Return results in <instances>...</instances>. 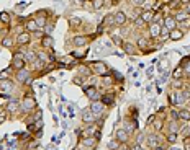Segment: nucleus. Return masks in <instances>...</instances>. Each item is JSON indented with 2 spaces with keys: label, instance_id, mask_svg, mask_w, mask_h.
Masks as SVG:
<instances>
[{
  "label": "nucleus",
  "instance_id": "nucleus-1",
  "mask_svg": "<svg viewBox=\"0 0 190 150\" xmlns=\"http://www.w3.org/2000/svg\"><path fill=\"white\" fill-rule=\"evenodd\" d=\"M92 72H95V75H99V77H105L108 75V67L105 62H92Z\"/></svg>",
  "mask_w": 190,
  "mask_h": 150
},
{
  "label": "nucleus",
  "instance_id": "nucleus-2",
  "mask_svg": "<svg viewBox=\"0 0 190 150\" xmlns=\"http://www.w3.org/2000/svg\"><path fill=\"white\" fill-rule=\"evenodd\" d=\"M25 56H23V52H18L15 57H13V64H11V67L16 69V70H21V69H25Z\"/></svg>",
  "mask_w": 190,
  "mask_h": 150
},
{
  "label": "nucleus",
  "instance_id": "nucleus-3",
  "mask_svg": "<svg viewBox=\"0 0 190 150\" xmlns=\"http://www.w3.org/2000/svg\"><path fill=\"white\" fill-rule=\"evenodd\" d=\"M95 121H97L95 114L90 111V108H85L82 111V123H85V124H95Z\"/></svg>",
  "mask_w": 190,
  "mask_h": 150
},
{
  "label": "nucleus",
  "instance_id": "nucleus-4",
  "mask_svg": "<svg viewBox=\"0 0 190 150\" xmlns=\"http://www.w3.org/2000/svg\"><path fill=\"white\" fill-rule=\"evenodd\" d=\"M84 93L89 96L90 101H99L100 96H99V91H97L95 86H84Z\"/></svg>",
  "mask_w": 190,
  "mask_h": 150
},
{
  "label": "nucleus",
  "instance_id": "nucleus-5",
  "mask_svg": "<svg viewBox=\"0 0 190 150\" xmlns=\"http://www.w3.org/2000/svg\"><path fill=\"white\" fill-rule=\"evenodd\" d=\"M113 15H115V26H122L123 28L126 25V20H128L126 18V13L123 10H118L117 13H113Z\"/></svg>",
  "mask_w": 190,
  "mask_h": 150
},
{
  "label": "nucleus",
  "instance_id": "nucleus-6",
  "mask_svg": "<svg viewBox=\"0 0 190 150\" xmlns=\"http://www.w3.org/2000/svg\"><path fill=\"white\" fill-rule=\"evenodd\" d=\"M115 139H117L120 144H128L130 134H128V132H126L123 127H122V129H117V132H115Z\"/></svg>",
  "mask_w": 190,
  "mask_h": 150
},
{
  "label": "nucleus",
  "instance_id": "nucleus-7",
  "mask_svg": "<svg viewBox=\"0 0 190 150\" xmlns=\"http://www.w3.org/2000/svg\"><path fill=\"white\" fill-rule=\"evenodd\" d=\"M164 26L167 28L169 31H172V30H175V28L179 26V23H177V20L174 18V15H167L164 18Z\"/></svg>",
  "mask_w": 190,
  "mask_h": 150
},
{
  "label": "nucleus",
  "instance_id": "nucleus-8",
  "mask_svg": "<svg viewBox=\"0 0 190 150\" xmlns=\"http://www.w3.org/2000/svg\"><path fill=\"white\" fill-rule=\"evenodd\" d=\"M34 21H36V25H38L39 30L48 25V20H46V13H44V11H39V13L34 15Z\"/></svg>",
  "mask_w": 190,
  "mask_h": 150
},
{
  "label": "nucleus",
  "instance_id": "nucleus-9",
  "mask_svg": "<svg viewBox=\"0 0 190 150\" xmlns=\"http://www.w3.org/2000/svg\"><path fill=\"white\" fill-rule=\"evenodd\" d=\"M34 106H36V103H34V100L31 96H25V100L21 101V108H23V111H30V109H33Z\"/></svg>",
  "mask_w": 190,
  "mask_h": 150
},
{
  "label": "nucleus",
  "instance_id": "nucleus-10",
  "mask_svg": "<svg viewBox=\"0 0 190 150\" xmlns=\"http://www.w3.org/2000/svg\"><path fill=\"white\" fill-rule=\"evenodd\" d=\"M139 16H141V20L144 21V23H148V25H151V23H152V16H154V11H152V10L141 11Z\"/></svg>",
  "mask_w": 190,
  "mask_h": 150
},
{
  "label": "nucleus",
  "instance_id": "nucleus-11",
  "mask_svg": "<svg viewBox=\"0 0 190 150\" xmlns=\"http://www.w3.org/2000/svg\"><path fill=\"white\" fill-rule=\"evenodd\" d=\"M161 25H157V23H151L149 25V34H151V38H159L161 34Z\"/></svg>",
  "mask_w": 190,
  "mask_h": 150
},
{
  "label": "nucleus",
  "instance_id": "nucleus-12",
  "mask_svg": "<svg viewBox=\"0 0 190 150\" xmlns=\"http://www.w3.org/2000/svg\"><path fill=\"white\" fill-rule=\"evenodd\" d=\"M97 140H99V139H95V137H85V139L82 140V147L90 150V148H94L97 145Z\"/></svg>",
  "mask_w": 190,
  "mask_h": 150
},
{
  "label": "nucleus",
  "instance_id": "nucleus-13",
  "mask_svg": "<svg viewBox=\"0 0 190 150\" xmlns=\"http://www.w3.org/2000/svg\"><path fill=\"white\" fill-rule=\"evenodd\" d=\"M183 34H185V31H182V30H179V28H175V30L170 31L169 38H170V41H179V39L183 38Z\"/></svg>",
  "mask_w": 190,
  "mask_h": 150
},
{
  "label": "nucleus",
  "instance_id": "nucleus-14",
  "mask_svg": "<svg viewBox=\"0 0 190 150\" xmlns=\"http://www.w3.org/2000/svg\"><path fill=\"white\" fill-rule=\"evenodd\" d=\"M30 39H31V36H30L28 33H21V34H18V36H16V44L25 46V44L30 43Z\"/></svg>",
  "mask_w": 190,
  "mask_h": 150
},
{
  "label": "nucleus",
  "instance_id": "nucleus-15",
  "mask_svg": "<svg viewBox=\"0 0 190 150\" xmlns=\"http://www.w3.org/2000/svg\"><path fill=\"white\" fill-rule=\"evenodd\" d=\"M13 90V83L11 82H8V80H5V82H2L0 83V93H10V91Z\"/></svg>",
  "mask_w": 190,
  "mask_h": 150
},
{
  "label": "nucleus",
  "instance_id": "nucleus-16",
  "mask_svg": "<svg viewBox=\"0 0 190 150\" xmlns=\"http://www.w3.org/2000/svg\"><path fill=\"white\" fill-rule=\"evenodd\" d=\"M126 132H128V134L131 135L133 134V132H136V121H125V127H123Z\"/></svg>",
  "mask_w": 190,
  "mask_h": 150
},
{
  "label": "nucleus",
  "instance_id": "nucleus-17",
  "mask_svg": "<svg viewBox=\"0 0 190 150\" xmlns=\"http://www.w3.org/2000/svg\"><path fill=\"white\" fill-rule=\"evenodd\" d=\"M28 70H25V69H21V70H16V78L20 80V82H30V77H28Z\"/></svg>",
  "mask_w": 190,
  "mask_h": 150
},
{
  "label": "nucleus",
  "instance_id": "nucleus-18",
  "mask_svg": "<svg viewBox=\"0 0 190 150\" xmlns=\"http://www.w3.org/2000/svg\"><path fill=\"white\" fill-rule=\"evenodd\" d=\"M72 43H74V46H77V48H82V46H85L89 43V39L85 36H74Z\"/></svg>",
  "mask_w": 190,
  "mask_h": 150
},
{
  "label": "nucleus",
  "instance_id": "nucleus-19",
  "mask_svg": "<svg viewBox=\"0 0 190 150\" xmlns=\"http://www.w3.org/2000/svg\"><path fill=\"white\" fill-rule=\"evenodd\" d=\"M183 85H185V82H183V78H174L170 83V88L172 90H182Z\"/></svg>",
  "mask_w": 190,
  "mask_h": 150
},
{
  "label": "nucleus",
  "instance_id": "nucleus-20",
  "mask_svg": "<svg viewBox=\"0 0 190 150\" xmlns=\"http://www.w3.org/2000/svg\"><path fill=\"white\" fill-rule=\"evenodd\" d=\"M100 101H102L105 106H112L113 103H115V95H103V96L100 98Z\"/></svg>",
  "mask_w": 190,
  "mask_h": 150
},
{
  "label": "nucleus",
  "instance_id": "nucleus-21",
  "mask_svg": "<svg viewBox=\"0 0 190 150\" xmlns=\"http://www.w3.org/2000/svg\"><path fill=\"white\" fill-rule=\"evenodd\" d=\"M188 16H190V15L187 13L185 10H179V13H175V15H174V18L177 20V23H182V21H185V20L188 18Z\"/></svg>",
  "mask_w": 190,
  "mask_h": 150
},
{
  "label": "nucleus",
  "instance_id": "nucleus-22",
  "mask_svg": "<svg viewBox=\"0 0 190 150\" xmlns=\"http://www.w3.org/2000/svg\"><path fill=\"white\" fill-rule=\"evenodd\" d=\"M105 28H112L115 26V15H107L105 18H103V23H102Z\"/></svg>",
  "mask_w": 190,
  "mask_h": 150
},
{
  "label": "nucleus",
  "instance_id": "nucleus-23",
  "mask_svg": "<svg viewBox=\"0 0 190 150\" xmlns=\"http://www.w3.org/2000/svg\"><path fill=\"white\" fill-rule=\"evenodd\" d=\"M179 121L190 123V109H182V111H179Z\"/></svg>",
  "mask_w": 190,
  "mask_h": 150
},
{
  "label": "nucleus",
  "instance_id": "nucleus-24",
  "mask_svg": "<svg viewBox=\"0 0 190 150\" xmlns=\"http://www.w3.org/2000/svg\"><path fill=\"white\" fill-rule=\"evenodd\" d=\"M25 28H26V30L30 31V33H34V31H38V30H39L34 20H28V21L25 23Z\"/></svg>",
  "mask_w": 190,
  "mask_h": 150
},
{
  "label": "nucleus",
  "instance_id": "nucleus-25",
  "mask_svg": "<svg viewBox=\"0 0 190 150\" xmlns=\"http://www.w3.org/2000/svg\"><path fill=\"white\" fill-rule=\"evenodd\" d=\"M23 56H25V60H30V62H34V60H38V54L36 52H33V51H25L23 52Z\"/></svg>",
  "mask_w": 190,
  "mask_h": 150
},
{
  "label": "nucleus",
  "instance_id": "nucleus-26",
  "mask_svg": "<svg viewBox=\"0 0 190 150\" xmlns=\"http://www.w3.org/2000/svg\"><path fill=\"white\" fill-rule=\"evenodd\" d=\"M41 46L46 48V49H51L53 48V38L51 36H43L41 38Z\"/></svg>",
  "mask_w": 190,
  "mask_h": 150
},
{
  "label": "nucleus",
  "instance_id": "nucleus-27",
  "mask_svg": "<svg viewBox=\"0 0 190 150\" xmlns=\"http://www.w3.org/2000/svg\"><path fill=\"white\" fill-rule=\"evenodd\" d=\"M148 36H139V38H138V48H139V49H146L148 48Z\"/></svg>",
  "mask_w": 190,
  "mask_h": 150
},
{
  "label": "nucleus",
  "instance_id": "nucleus-28",
  "mask_svg": "<svg viewBox=\"0 0 190 150\" xmlns=\"http://www.w3.org/2000/svg\"><path fill=\"white\" fill-rule=\"evenodd\" d=\"M79 72L82 73L85 78H87V77H90V75H92V69L89 65H79Z\"/></svg>",
  "mask_w": 190,
  "mask_h": 150
},
{
  "label": "nucleus",
  "instance_id": "nucleus-29",
  "mask_svg": "<svg viewBox=\"0 0 190 150\" xmlns=\"http://www.w3.org/2000/svg\"><path fill=\"white\" fill-rule=\"evenodd\" d=\"M177 139H179V134H172V132H169V134L166 135V140H167L170 145H175V144H177Z\"/></svg>",
  "mask_w": 190,
  "mask_h": 150
},
{
  "label": "nucleus",
  "instance_id": "nucleus-30",
  "mask_svg": "<svg viewBox=\"0 0 190 150\" xmlns=\"http://www.w3.org/2000/svg\"><path fill=\"white\" fill-rule=\"evenodd\" d=\"M180 65H182V69H183V73H185V75H190V57L183 59Z\"/></svg>",
  "mask_w": 190,
  "mask_h": 150
},
{
  "label": "nucleus",
  "instance_id": "nucleus-31",
  "mask_svg": "<svg viewBox=\"0 0 190 150\" xmlns=\"http://www.w3.org/2000/svg\"><path fill=\"white\" fill-rule=\"evenodd\" d=\"M123 49H125V52L130 54V56L135 54V44H131V43H123Z\"/></svg>",
  "mask_w": 190,
  "mask_h": 150
},
{
  "label": "nucleus",
  "instance_id": "nucleus-32",
  "mask_svg": "<svg viewBox=\"0 0 190 150\" xmlns=\"http://www.w3.org/2000/svg\"><path fill=\"white\" fill-rule=\"evenodd\" d=\"M108 150H118V148H122V144H120L117 139H113V140H110L108 142Z\"/></svg>",
  "mask_w": 190,
  "mask_h": 150
},
{
  "label": "nucleus",
  "instance_id": "nucleus-33",
  "mask_svg": "<svg viewBox=\"0 0 190 150\" xmlns=\"http://www.w3.org/2000/svg\"><path fill=\"white\" fill-rule=\"evenodd\" d=\"M20 106V103L16 101V100H11L10 103H8V106H7V111L8 113H13V111H16V108Z\"/></svg>",
  "mask_w": 190,
  "mask_h": 150
},
{
  "label": "nucleus",
  "instance_id": "nucleus-34",
  "mask_svg": "<svg viewBox=\"0 0 190 150\" xmlns=\"http://www.w3.org/2000/svg\"><path fill=\"white\" fill-rule=\"evenodd\" d=\"M169 121H179V111L177 109H169Z\"/></svg>",
  "mask_w": 190,
  "mask_h": 150
},
{
  "label": "nucleus",
  "instance_id": "nucleus-35",
  "mask_svg": "<svg viewBox=\"0 0 190 150\" xmlns=\"http://www.w3.org/2000/svg\"><path fill=\"white\" fill-rule=\"evenodd\" d=\"M103 5H105V0H94V2H92V8H94V10H100Z\"/></svg>",
  "mask_w": 190,
  "mask_h": 150
},
{
  "label": "nucleus",
  "instance_id": "nucleus-36",
  "mask_svg": "<svg viewBox=\"0 0 190 150\" xmlns=\"http://www.w3.org/2000/svg\"><path fill=\"white\" fill-rule=\"evenodd\" d=\"M183 75H185V73H183V69H182V65H179L174 70V75H172V77H174V78H182Z\"/></svg>",
  "mask_w": 190,
  "mask_h": 150
},
{
  "label": "nucleus",
  "instance_id": "nucleus-37",
  "mask_svg": "<svg viewBox=\"0 0 190 150\" xmlns=\"http://www.w3.org/2000/svg\"><path fill=\"white\" fill-rule=\"evenodd\" d=\"M69 23H71L72 28H77V26H80V23H82V21H80L77 16H71V18H69Z\"/></svg>",
  "mask_w": 190,
  "mask_h": 150
},
{
  "label": "nucleus",
  "instance_id": "nucleus-38",
  "mask_svg": "<svg viewBox=\"0 0 190 150\" xmlns=\"http://www.w3.org/2000/svg\"><path fill=\"white\" fill-rule=\"evenodd\" d=\"M85 54H87V49H82V51H72V57H85Z\"/></svg>",
  "mask_w": 190,
  "mask_h": 150
},
{
  "label": "nucleus",
  "instance_id": "nucleus-39",
  "mask_svg": "<svg viewBox=\"0 0 190 150\" xmlns=\"http://www.w3.org/2000/svg\"><path fill=\"white\" fill-rule=\"evenodd\" d=\"M2 46H5V48H11V46H13V39H11V38L2 39Z\"/></svg>",
  "mask_w": 190,
  "mask_h": 150
},
{
  "label": "nucleus",
  "instance_id": "nucleus-40",
  "mask_svg": "<svg viewBox=\"0 0 190 150\" xmlns=\"http://www.w3.org/2000/svg\"><path fill=\"white\" fill-rule=\"evenodd\" d=\"M112 41H113L115 44H117V46H123V41L120 39L118 34H112Z\"/></svg>",
  "mask_w": 190,
  "mask_h": 150
},
{
  "label": "nucleus",
  "instance_id": "nucleus-41",
  "mask_svg": "<svg viewBox=\"0 0 190 150\" xmlns=\"http://www.w3.org/2000/svg\"><path fill=\"white\" fill-rule=\"evenodd\" d=\"M135 26L136 28H143V26H144V21L141 20V16H136V18H135Z\"/></svg>",
  "mask_w": 190,
  "mask_h": 150
},
{
  "label": "nucleus",
  "instance_id": "nucleus-42",
  "mask_svg": "<svg viewBox=\"0 0 190 150\" xmlns=\"http://www.w3.org/2000/svg\"><path fill=\"white\" fill-rule=\"evenodd\" d=\"M102 80H103V83H105V85H112V83H113V78L110 77V75H105V77H102Z\"/></svg>",
  "mask_w": 190,
  "mask_h": 150
},
{
  "label": "nucleus",
  "instance_id": "nucleus-43",
  "mask_svg": "<svg viewBox=\"0 0 190 150\" xmlns=\"http://www.w3.org/2000/svg\"><path fill=\"white\" fill-rule=\"evenodd\" d=\"M0 20H2L3 23H10V16H8V13H0Z\"/></svg>",
  "mask_w": 190,
  "mask_h": 150
},
{
  "label": "nucleus",
  "instance_id": "nucleus-44",
  "mask_svg": "<svg viewBox=\"0 0 190 150\" xmlns=\"http://www.w3.org/2000/svg\"><path fill=\"white\" fill-rule=\"evenodd\" d=\"M162 126H164V123H162V121H161V123H156V126H154V131H156V132L162 131V129H164Z\"/></svg>",
  "mask_w": 190,
  "mask_h": 150
},
{
  "label": "nucleus",
  "instance_id": "nucleus-45",
  "mask_svg": "<svg viewBox=\"0 0 190 150\" xmlns=\"http://www.w3.org/2000/svg\"><path fill=\"white\" fill-rule=\"evenodd\" d=\"M131 3H133L135 7H138V5H144L146 0H131Z\"/></svg>",
  "mask_w": 190,
  "mask_h": 150
},
{
  "label": "nucleus",
  "instance_id": "nucleus-46",
  "mask_svg": "<svg viewBox=\"0 0 190 150\" xmlns=\"http://www.w3.org/2000/svg\"><path fill=\"white\" fill-rule=\"evenodd\" d=\"M85 82V77H82V78H80V77H76V78H74V83H77V85H82Z\"/></svg>",
  "mask_w": 190,
  "mask_h": 150
},
{
  "label": "nucleus",
  "instance_id": "nucleus-47",
  "mask_svg": "<svg viewBox=\"0 0 190 150\" xmlns=\"http://www.w3.org/2000/svg\"><path fill=\"white\" fill-rule=\"evenodd\" d=\"M154 121H156V116H151L148 121H146V126H152L154 124Z\"/></svg>",
  "mask_w": 190,
  "mask_h": 150
},
{
  "label": "nucleus",
  "instance_id": "nucleus-48",
  "mask_svg": "<svg viewBox=\"0 0 190 150\" xmlns=\"http://www.w3.org/2000/svg\"><path fill=\"white\" fill-rule=\"evenodd\" d=\"M53 28H54V25H46V26H44V30H46V33H49L51 30H53Z\"/></svg>",
  "mask_w": 190,
  "mask_h": 150
},
{
  "label": "nucleus",
  "instance_id": "nucleus-49",
  "mask_svg": "<svg viewBox=\"0 0 190 150\" xmlns=\"http://www.w3.org/2000/svg\"><path fill=\"white\" fill-rule=\"evenodd\" d=\"M3 121H5V114L0 113V123H3Z\"/></svg>",
  "mask_w": 190,
  "mask_h": 150
},
{
  "label": "nucleus",
  "instance_id": "nucleus-50",
  "mask_svg": "<svg viewBox=\"0 0 190 150\" xmlns=\"http://www.w3.org/2000/svg\"><path fill=\"white\" fill-rule=\"evenodd\" d=\"M123 150H130V148H128V147H126V145H125V147H123Z\"/></svg>",
  "mask_w": 190,
  "mask_h": 150
},
{
  "label": "nucleus",
  "instance_id": "nucleus-51",
  "mask_svg": "<svg viewBox=\"0 0 190 150\" xmlns=\"http://www.w3.org/2000/svg\"><path fill=\"white\" fill-rule=\"evenodd\" d=\"M74 150H79V148H74Z\"/></svg>",
  "mask_w": 190,
  "mask_h": 150
},
{
  "label": "nucleus",
  "instance_id": "nucleus-52",
  "mask_svg": "<svg viewBox=\"0 0 190 150\" xmlns=\"http://www.w3.org/2000/svg\"><path fill=\"white\" fill-rule=\"evenodd\" d=\"M90 150H94V148H90Z\"/></svg>",
  "mask_w": 190,
  "mask_h": 150
}]
</instances>
